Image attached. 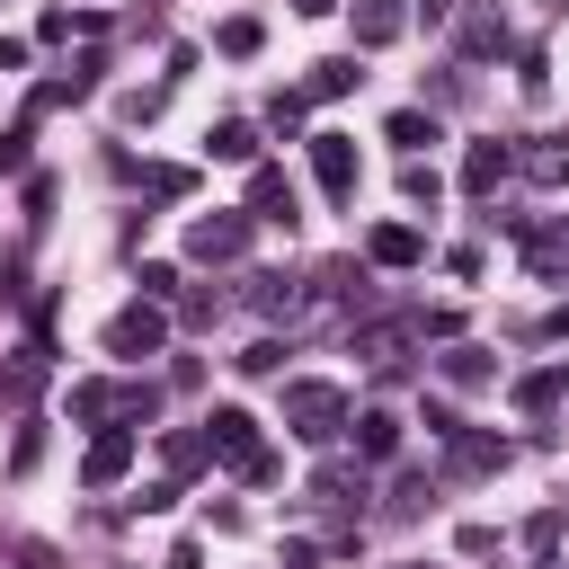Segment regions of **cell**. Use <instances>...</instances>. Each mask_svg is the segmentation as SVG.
Returning a JSON list of instances; mask_svg holds the SVG:
<instances>
[{
	"label": "cell",
	"mask_w": 569,
	"mask_h": 569,
	"mask_svg": "<svg viewBox=\"0 0 569 569\" xmlns=\"http://www.w3.org/2000/svg\"><path fill=\"white\" fill-rule=\"evenodd\" d=\"M0 169H27V133H0Z\"/></svg>",
	"instance_id": "cell-19"
},
{
	"label": "cell",
	"mask_w": 569,
	"mask_h": 569,
	"mask_svg": "<svg viewBox=\"0 0 569 569\" xmlns=\"http://www.w3.org/2000/svg\"><path fill=\"white\" fill-rule=\"evenodd\" d=\"M356 36L365 44H391L400 36V0H356Z\"/></svg>",
	"instance_id": "cell-9"
},
{
	"label": "cell",
	"mask_w": 569,
	"mask_h": 569,
	"mask_svg": "<svg viewBox=\"0 0 569 569\" xmlns=\"http://www.w3.org/2000/svg\"><path fill=\"white\" fill-rule=\"evenodd\" d=\"M525 169H533L542 187H560V178H569V142H542V151H525Z\"/></svg>",
	"instance_id": "cell-13"
},
{
	"label": "cell",
	"mask_w": 569,
	"mask_h": 569,
	"mask_svg": "<svg viewBox=\"0 0 569 569\" xmlns=\"http://www.w3.org/2000/svg\"><path fill=\"white\" fill-rule=\"evenodd\" d=\"M204 151H213V160H249V151H258V133H249V124H213V142H204Z\"/></svg>",
	"instance_id": "cell-12"
},
{
	"label": "cell",
	"mask_w": 569,
	"mask_h": 569,
	"mask_svg": "<svg viewBox=\"0 0 569 569\" xmlns=\"http://www.w3.org/2000/svg\"><path fill=\"white\" fill-rule=\"evenodd\" d=\"M276 365H284V347H276V338H258V347L240 356V373H276Z\"/></svg>",
	"instance_id": "cell-18"
},
{
	"label": "cell",
	"mask_w": 569,
	"mask_h": 569,
	"mask_svg": "<svg viewBox=\"0 0 569 569\" xmlns=\"http://www.w3.org/2000/svg\"><path fill=\"white\" fill-rule=\"evenodd\" d=\"M373 258H382V267H409V258H418V231H409V222L373 231Z\"/></svg>",
	"instance_id": "cell-11"
},
{
	"label": "cell",
	"mask_w": 569,
	"mask_h": 569,
	"mask_svg": "<svg viewBox=\"0 0 569 569\" xmlns=\"http://www.w3.org/2000/svg\"><path fill=\"white\" fill-rule=\"evenodd\" d=\"M445 382H489V356H480V347H453V356H445Z\"/></svg>",
	"instance_id": "cell-15"
},
{
	"label": "cell",
	"mask_w": 569,
	"mask_h": 569,
	"mask_svg": "<svg viewBox=\"0 0 569 569\" xmlns=\"http://www.w3.org/2000/svg\"><path fill=\"white\" fill-rule=\"evenodd\" d=\"M311 169H320L329 196H356V151H347V133H320V142H311Z\"/></svg>",
	"instance_id": "cell-2"
},
{
	"label": "cell",
	"mask_w": 569,
	"mask_h": 569,
	"mask_svg": "<svg viewBox=\"0 0 569 569\" xmlns=\"http://www.w3.org/2000/svg\"><path fill=\"white\" fill-rule=\"evenodd\" d=\"M124 462H133V427H107V436L89 445V480H116Z\"/></svg>",
	"instance_id": "cell-6"
},
{
	"label": "cell",
	"mask_w": 569,
	"mask_h": 569,
	"mask_svg": "<svg viewBox=\"0 0 569 569\" xmlns=\"http://www.w3.org/2000/svg\"><path fill=\"white\" fill-rule=\"evenodd\" d=\"M293 9H329V0H293Z\"/></svg>",
	"instance_id": "cell-20"
},
{
	"label": "cell",
	"mask_w": 569,
	"mask_h": 569,
	"mask_svg": "<svg viewBox=\"0 0 569 569\" xmlns=\"http://www.w3.org/2000/svg\"><path fill=\"white\" fill-rule=\"evenodd\" d=\"M258 222H293V187L276 169H258Z\"/></svg>",
	"instance_id": "cell-10"
},
{
	"label": "cell",
	"mask_w": 569,
	"mask_h": 569,
	"mask_svg": "<svg viewBox=\"0 0 569 569\" xmlns=\"http://www.w3.org/2000/svg\"><path fill=\"white\" fill-rule=\"evenodd\" d=\"M107 347H116V356H133V365H142V356H151V347H160V311H124V320H116V329H107Z\"/></svg>",
	"instance_id": "cell-4"
},
{
	"label": "cell",
	"mask_w": 569,
	"mask_h": 569,
	"mask_svg": "<svg viewBox=\"0 0 569 569\" xmlns=\"http://www.w3.org/2000/svg\"><path fill=\"white\" fill-rule=\"evenodd\" d=\"M507 169H516V151H507V142H471V160H462V178H471V187H498Z\"/></svg>",
	"instance_id": "cell-7"
},
{
	"label": "cell",
	"mask_w": 569,
	"mask_h": 569,
	"mask_svg": "<svg viewBox=\"0 0 569 569\" xmlns=\"http://www.w3.org/2000/svg\"><path fill=\"white\" fill-rule=\"evenodd\" d=\"M240 240H249L240 213H204V222H196V258H240Z\"/></svg>",
	"instance_id": "cell-3"
},
{
	"label": "cell",
	"mask_w": 569,
	"mask_h": 569,
	"mask_svg": "<svg viewBox=\"0 0 569 569\" xmlns=\"http://www.w3.org/2000/svg\"><path fill=\"white\" fill-rule=\"evenodd\" d=\"M391 142H409V151H418V142H436V116H418V107H409V116H391Z\"/></svg>",
	"instance_id": "cell-16"
},
{
	"label": "cell",
	"mask_w": 569,
	"mask_h": 569,
	"mask_svg": "<svg viewBox=\"0 0 569 569\" xmlns=\"http://www.w3.org/2000/svg\"><path fill=\"white\" fill-rule=\"evenodd\" d=\"M356 80H365L356 62H320V71H311V98H338V89H356Z\"/></svg>",
	"instance_id": "cell-14"
},
{
	"label": "cell",
	"mask_w": 569,
	"mask_h": 569,
	"mask_svg": "<svg viewBox=\"0 0 569 569\" xmlns=\"http://www.w3.org/2000/svg\"><path fill=\"white\" fill-rule=\"evenodd\" d=\"M356 445H365V462H382V453L400 445V418H391V409H365V418H356Z\"/></svg>",
	"instance_id": "cell-8"
},
{
	"label": "cell",
	"mask_w": 569,
	"mask_h": 569,
	"mask_svg": "<svg viewBox=\"0 0 569 569\" xmlns=\"http://www.w3.org/2000/svg\"><path fill=\"white\" fill-rule=\"evenodd\" d=\"M213 44H222V53H258V18H231Z\"/></svg>",
	"instance_id": "cell-17"
},
{
	"label": "cell",
	"mask_w": 569,
	"mask_h": 569,
	"mask_svg": "<svg viewBox=\"0 0 569 569\" xmlns=\"http://www.w3.org/2000/svg\"><path fill=\"white\" fill-rule=\"evenodd\" d=\"M204 427H213V453H231V462H249V453H258V445H249V409H213Z\"/></svg>",
	"instance_id": "cell-5"
},
{
	"label": "cell",
	"mask_w": 569,
	"mask_h": 569,
	"mask_svg": "<svg viewBox=\"0 0 569 569\" xmlns=\"http://www.w3.org/2000/svg\"><path fill=\"white\" fill-rule=\"evenodd\" d=\"M284 418H293V436L329 445V436H338V418H347V400H338L329 382H293V391H284Z\"/></svg>",
	"instance_id": "cell-1"
}]
</instances>
